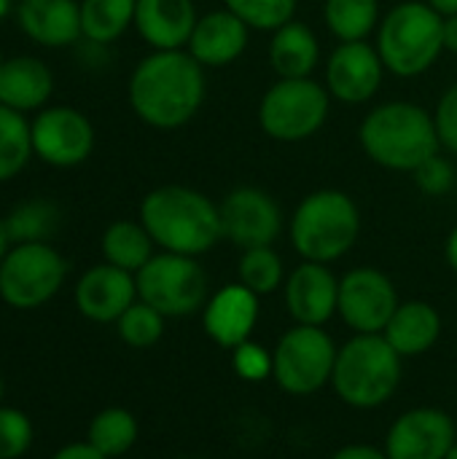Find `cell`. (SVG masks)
<instances>
[{"label":"cell","mask_w":457,"mask_h":459,"mask_svg":"<svg viewBox=\"0 0 457 459\" xmlns=\"http://www.w3.org/2000/svg\"><path fill=\"white\" fill-rule=\"evenodd\" d=\"M207 94L205 67L186 51H151L129 75V108L159 132L186 126Z\"/></svg>","instance_id":"6da1fadb"},{"label":"cell","mask_w":457,"mask_h":459,"mask_svg":"<svg viewBox=\"0 0 457 459\" xmlns=\"http://www.w3.org/2000/svg\"><path fill=\"white\" fill-rule=\"evenodd\" d=\"M140 223L156 247L191 258L210 253L224 239L218 204L191 186L170 183L148 191L140 202Z\"/></svg>","instance_id":"7a4b0ae2"},{"label":"cell","mask_w":457,"mask_h":459,"mask_svg":"<svg viewBox=\"0 0 457 459\" xmlns=\"http://www.w3.org/2000/svg\"><path fill=\"white\" fill-rule=\"evenodd\" d=\"M358 145L377 167L415 172L442 151L434 113L409 100H391L372 108L358 126Z\"/></svg>","instance_id":"3957f363"},{"label":"cell","mask_w":457,"mask_h":459,"mask_svg":"<svg viewBox=\"0 0 457 459\" xmlns=\"http://www.w3.org/2000/svg\"><path fill=\"white\" fill-rule=\"evenodd\" d=\"M404 374V358L382 333H356L337 350L331 387L337 398L358 411L385 406Z\"/></svg>","instance_id":"277c9868"},{"label":"cell","mask_w":457,"mask_h":459,"mask_svg":"<svg viewBox=\"0 0 457 459\" xmlns=\"http://www.w3.org/2000/svg\"><path fill=\"white\" fill-rule=\"evenodd\" d=\"M288 237L302 261L334 264L356 247L361 237V210L350 194L318 188L296 204L288 221Z\"/></svg>","instance_id":"5b68a950"},{"label":"cell","mask_w":457,"mask_h":459,"mask_svg":"<svg viewBox=\"0 0 457 459\" xmlns=\"http://www.w3.org/2000/svg\"><path fill=\"white\" fill-rule=\"evenodd\" d=\"M444 16L426 0H401L382 13L374 46L385 70L396 78H417L428 73L444 54Z\"/></svg>","instance_id":"8992f818"},{"label":"cell","mask_w":457,"mask_h":459,"mask_svg":"<svg viewBox=\"0 0 457 459\" xmlns=\"http://www.w3.org/2000/svg\"><path fill=\"white\" fill-rule=\"evenodd\" d=\"M331 113V94L315 78H277L259 102L261 132L277 143L315 137Z\"/></svg>","instance_id":"52a82bcc"},{"label":"cell","mask_w":457,"mask_h":459,"mask_svg":"<svg viewBox=\"0 0 457 459\" xmlns=\"http://www.w3.org/2000/svg\"><path fill=\"white\" fill-rule=\"evenodd\" d=\"M137 299L170 317H191L210 299V285L202 264L191 255L156 253L137 274Z\"/></svg>","instance_id":"ba28073f"},{"label":"cell","mask_w":457,"mask_h":459,"mask_svg":"<svg viewBox=\"0 0 457 459\" xmlns=\"http://www.w3.org/2000/svg\"><path fill=\"white\" fill-rule=\"evenodd\" d=\"M337 350L339 347L334 339L318 325L288 328L272 350L275 385L294 398L321 393L326 385H331Z\"/></svg>","instance_id":"9c48e42d"},{"label":"cell","mask_w":457,"mask_h":459,"mask_svg":"<svg viewBox=\"0 0 457 459\" xmlns=\"http://www.w3.org/2000/svg\"><path fill=\"white\" fill-rule=\"evenodd\" d=\"M67 277V261L48 242L11 245L0 261V299L11 309H38L48 304Z\"/></svg>","instance_id":"30bf717a"},{"label":"cell","mask_w":457,"mask_h":459,"mask_svg":"<svg viewBox=\"0 0 457 459\" xmlns=\"http://www.w3.org/2000/svg\"><path fill=\"white\" fill-rule=\"evenodd\" d=\"M399 304L393 280L377 266H356L339 280L337 315L353 333H382Z\"/></svg>","instance_id":"8fae6325"},{"label":"cell","mask_w":457,"mask_h":459,"mask_svg":"<svg viewBox=\"0 0 457 459\" xmlns=\"http://www.w3.org/2000/svg\"><path fill=\"white\" fill-rule=\"evenodd\" d=\"M218 210L224 239L242 250L269 247L283 234V210L264 188L237 186L221 199Z\"/></svg>","instance_id":"7c38bea8"},{"label":"cell","mask_w":457,"mask_h":459,"mask_svg":"<svg viewBox=\"0 0 457 459\" xmlns=\"http://www.w3.org/2000/svg\"><path fill=\"white\" fill-rule=\"evenodd\" d=\"M30 129L32 153L51 167H75L94 151L92 121L70 105L40 108L30 121Z\"/></svg>","instance_id":"4fadbf2b"},{"label":"cell","mask_w":457,"mask_h":459,"mask_svg":"<svg viewBox=\"0 0 457 459\" xmlns=\"http://www.w3.org/2000/svg\"><path fill=\"white\" fill-rule=\"evenodd\" d=\"M455 441V420L444 409L417 406L393 420L382 449L388 459H444Z\"/></svg>","instance_id":"5bb4252c"},{"label":"cell","mask_w":457,"mask_h":459,"mask_svg":"<svg viewBox=\"0 0 457 459\" xmlns=\"http://www.w3.org/2000/svg\"><path fill=\"white\" fill-rule=\"evenodd\" d=\"M385 62L369 40L339 43L326 59V89L345 105H366L385 81Z\"/></svg>","instance_id":"9a60e30c"},{"label":"cell","mask_w":457,"mask_h":459,"mask_svg":"<svg viewBox=\"0 0 457 459\" xmlns=\"http://www.w3.org/2000/svg\"><path fill=\"white\" fill-rule=\"evenodd\" d=\"M283 299L296 325L323 328L339 309V277L329 264L302 261L283 285Z\"/></svg>","instance_id":"2e32d148"},{"label":"cell","mask_w":457,"mask_h":459,"mask_svg":"<svg viewBox=\"0 0 457 459\" xmlns=\"http://www.w3.org/2000/svg\"><path fill=\"white\" fill-rule=\"evenodd\" d=\"M261 315V299L242 282L224 285L202 307V328L207 339L224 350H234L250 342Z\"/></svg>","instance_id":"e0dca14e"},{"label":"cell","mask_w":457,"mask_h":459,"mask_svg":"<svg viewBox=\"0 0 457 459\" xmlns=\"http://www.w3.org/2000/svg\"><path fill=\"white\" fill-rule=\"evenodd\" d=\"M137 301V282L132 272L113 264L86 269L75 285V307L92 323H116Z\"/></svg>","instance_id":"ac0fdd59"},{"label":"cell","mask_w":457,"mask_h":459,"mask_svg":"<svg viewBox=\"0 0 457 459\" xmlns=\"http://www.w3.org/2000/svg\"><path fill=\"white\" fill-rule=\"evenodd\" d=\"M248 43H250V27L224 5V8L207 11L197 19V27L189 38L186 51L205 70L207 67H229L245 54Z\"/></svg>","instance_id":"d6986e66"},{"label":"cell","mask_w":457,"mask_h":459,"mask_svg":"<svg viewBox=\"0 0 457 459\" xmlns=\"http://www.w3.org/2000/svg\"><path fill=\"white\" fill-rule=\"evenodd\" d=\"M16 19L22 32L46 48H65L83 40L78 0H19Z\"/></svg>","instance_id":"ffe728a7"},{"label":"cell","mask_w":457,"mask_h":459,"mask_svg":"<svg viewBox=\"0 0 457 459\" xmlns=\"http://www.w3.org/2000/svg\"><path fill=\"white\" fill-rule=\"evenodd\" d=\"M194 0H137L135 30L154 51L186 48L197 27Z\"/></svg>","instance_id":"44dd1931"},{"label":"cell","mask_w":457,"mask_h":459,"mask_svg":"<svg viewBox=\"0 0 457 459\" xmlns=\"http://www.w3.org/2000/svg\"><path fill=\"white\" fill-rule=\"evenodd\" d=\"M442 328L444 325H442L439 309L428 301L415 299V301L399 304L382 336L407 360V358H420L428 350H434L436 342L442 339Z\"/></svg>","instance_id":"7402d4cb"},{"label":"cell","mask_w":457,"mask_h":459,"mask_svg":"<svg viewBox=\"0 0 457 459\" xmlns=\"http://www.w3.org/2000/svg\"><path fill=\"white\" fill-rule=\"evenodd\" d=\"M54 91V73L38 56H11L0 67V105L19 113L40 110Z\"/></svg>","instance_id":"603a6c76"},{"label":"cell","mask_w":457,"mask_h":459,"mask_svg":"<svg viewBox=\"0 0 457 459\" xmlns=\"http://www.w3.org/2000/svg\"><path fill=\"white\" fill-rule=\"evenodd\" d=\"M269 65L277 78H312L321 65V40L310 24L294 19L272 32Z\"/></svg>","instance_id":"cb8c5ba5"},{"label":"cell","mask_w":457,"mask_h":459,"mask_svg":"<svg viewBox=\"0 0 457 459\" xmlns=\"http://www.w3.org/2000/svg\"><path fill=\"white\" fill-rule=\"evenodd\" d=\"M105 264H113L124 272L137 274L156 253L154 239L140 221H113L100 239Z\"/></svg>","instance_id":"d4e9b609"},{"label":"cell","mask_w":457,"mask_h":459,"mask_svg":"<svg viewBox=\"0 0 457 459\" xmlns=\"http://www.w3.org/2000/svg\"><path fill=\"white\" fill-rule=\"evenodd\" d=\"M323 19L339 43H353L369 40V35L377 32L382 11L380 0H326Z\"/></svg>","instance_id":"484cf974"},{"label":"cell","mask_w":457,"mask_h":459,"mask_svg":"<svg viewBox=\"0 0 457 459\" xmlns=\"http://www.w3.org/2000/svg\"><path fill=\"white\" fill-rule=\"evenodd\" d=\"M59 221H62L59 207L38 196L11 207V212L3 218V226L11 245H27V242H48L59 229Z\"/></svg>","instance_id":"4316f807"},{"label":"cell","mask_w":457,"mask_h":459,"mask_svg":"<svg viewBox=\"0 0 457 459\" xmlns=\"http://www.w3.org/2000/svg\"><path fill=\"white\" fill-rule=\"evenodd\" d=\"M137 436H140V425H137L135 414L121 406L97 411L86 430V441L108 459L127 455L137 444Z\"/></svg>","instance_id":"83f0119b"},{"label":"cell","mask_w":457,"mask_h":459,"mask_svg":"<svg viewBox=\"0 0 457 459\" xmlns=\"http://www.w3.org/2000/svg\"><path fill=\"white\" fill-rule=\"evenodd\" d=\"M81 3V30L86 40L113 43L135 24L137 0H78Z\"/></svg>","instance_id":"f1b7e54d"},{"label":"cell","mask_w":457,"mask_h":459,"mask_svg":"<svg viewBox=\"0 0 457 459\" xmlns=\"http://www.w3.org/2000/svg\"><path fill=\"white\" fill-rule=\"evenodd\" d=\"M32 156V129L24 113L0 105V183L13 180Z\"/></svg>","instance_id":"f546056e"},{"label":"cell","mask_w":457,"mask_h":459,"mask_svg":"<svg viewBox=\"0 0 457 459\" xmlns=\"http://www.w3.org/2000/svg\"><path fill=\"white\" fill-rule=\"evenodd\" d=\"M286 277L288 274H286L283 258L272 245L242 250V255L237 261V282H242L259 299L277 293L286 285Z\"/></svg>","instance_id":"4dcf8cb0"},{"label":"cell","mask_w":457,"mask_h":459,"mask_svg":"<svg viewBox=\"0 0 457 459\" xmlns=\"http://www.w3.org/2000/svg\"><path fill=\"white\" fill-rule=\"evenodd\" d=\"M164 323H167V317L162 312H156L151 304H145V301L137 299L116 320V331H119V339L127 347H132V350H148V347H154V344L162 342Z\"/></svg>","instance_id":"1f68e13d"},{"label":"cell","mask_w":457,"mask_h":459,"mask_svg":"<svg viewBox=\"0 0 457 459\" xmlns=\"http://www.w3.org/2000/svg\"><path fill=\"white\" fill-rule=\"evenodd\" d=\"M224 5L240 16L256 32H275L296 19L299 0H224Z\"/></svg>","instance_id":"d6a6232c"},{"label":"cell","mask_w":457,"mask_h":459,"mask_svg":"<svg viewBox=\"0 0 457 459\" xmlns=\"http://www.w3.org/2000/svg\"><path fill=\"white\" fill-rule=\"evenodd\" d=\"M35 428L19 409L0 406V459L24 457L32 446Z\"/></svg>","instance_id":"836d02e7"},{"label":"cell","mask_w":457,"mask_h":459,"mask_svg":"<svg viewBox=\"0 0 457 459\" xmlns=\"http://www.w3.org/2000/svg\"><path fill=\"white\" fill-rule=\"evenodd\" d=\"M232 368L242 382H250V385L267 382V379H272V371H275L272 350H267L264 344H256L250 339L232 350Z\"/></svg>","instance_id":"e575fe53"},{"label":"cell","mask_w":457,"mask_h":459,"mask_svg":"<svg viewBox=\"0 0 457 459\" xmlns=\"http://www.w3.org/2000/svg\"><path fill=\"white\" fill-rule=\"evenodd\" d=\"M412 178L426 196H447L455 186V167L447 156L434 153L412 172Z\"/></svg>","instance_id":"d590c367"},{"label":"cell","mask_w":457,"mask_h":459,"mask_svg":"<svg viewBox=\"0 0 457 459\" xmlns=\"http://www.w3.org/2000/svg\"><path fill=\"white\" fill-rule=\"evenodd\" d=\"M434 124H436L442 148L457 156V83L447 86L444 94L439 97L436 110H434Z\"/></svg>","instance_id":"8d00e7d4"},{"label":"cell","mask_w":457,"mask_h":459,"mask_svg":"<svg viewBox=\"0 0 457 459\" xmlns=\"http://www.w3.org/2000/svg\"><path fill=\"white\" fill-rule=\"evenodd\" d=\"M331 459H388L385 449L372 446V444H347L342 449H337Z\"/></svg>","instance_id":"74e56055"},{"label":"cell","mask_w":457,"mask_h":459,"mask_svg":"<svg viewBox=\"0 0 457 459\" xmlns=\"http://www.w3.org/2000/svg\"><path fill=\"white\" fill-rule=\"evenodd\" d=\"M51 459H108L105 455H100L89 441H75V444H67L62 446L59 452H54Z\"/></svg>","instance_id":"f35d334b"},{"label":"cell","mask_w":457,"mask_h":459,"mask_svg":"<svg viewBox=\"0 0 457 459\" xmlns=\"http://www.w3.org/2000/svg\"><path fill=\"white\" fill-rule=\"evenodd\" d=\"M442 35H444V51L457 54V13L455 16H444Z\"/></svg>","instance_id":"ab89813d"},{"label":"cell","mask_w":457,"mask_h":459,"mask_svg":"<svg viewBox=\"0 0 457 459\" xmlns=\"http://www.w3.org/2000/svg\"><path fill=\"white\" fill-rule=\"evenodd\" d=\"M444 261H447V266L457 274V226L447 234V242H444Z\"/></svg>","instance_id":"60d3db41"},{"label":"cell","mask_w":457,"mask_h":459,"mask_svg":"<svg viewBox=\"0 0 457 459\" xmlns=\"http://www.w3.org/2000/svg\"><path fill=\"white\" fill-rule=\"evenodd\" d=\"M434 11H439L442 16H455L457 13V0H426Z\"/></svg>","instance_id":"b9f144b4"},{"label":"cell","mask_w":457,"mask_h":459,"mask_svg":"<svg viewBox=\"0 0 457 459\" xmlns=\"http://www.w3.org/2000/svg\"><path fill=\"white\" fill-rule=\"evenodd\" d=\"M8 247H11V239H8L5 226H3V218H0V261H3V255L8 253Z\"/></svg>","instance_id":"7bdbcfd3"},{"label":"cell","mask_w":457,"mask_h":459,"mask_svg":"<svg viewBox=\"0 0 457 459\" xmlns=\"http://www.w3.org/2000/svg\"><path fill=\"white\" fill-rule=\"evenodd\" d=\"M8 11H11V0H0V19H5Z\"/></svg>","instance_id":"ee69618b"},{"label":"cell","mask_w":457,"mask_h":459,"mask_svg":"<svg viewBox=\"0 0 457 459\" xmlns=\"http://www.w3.org/2000/svg\"><path fill=\"white\" fill-rule=\"evenodd\" d=\"M444 459H457V441H455V446H453V449L447 452V457H444Z\"/></svg>","instance_id":"f6af8a7d"},{"label":"cell","mask_w":457,"mask_h":459,"mask_svg":"<svg viewBox=\"0 0 457 459\" xmlns=\"http://www.w3.org/2000/svg\"><path fill=\"white\" fill-rule=\"evenodd\" d=\"M3 390H5V385H3V377H0V401H3Z\"/></svg>","instance_id":"bcb514c9"},{"label":"cell","mask_w":457,"mask_h":459,"mask_svg":"<svg viewBox=\"0 0 457 459\" xmlns=\"http://www.w3.org/2000/svg\"><path fill=\"white\" fill-rule=\"evenodd\" d=\"M3 62H5V59H3V51H0V67H3Z\"/></svg>","instance_id":"7dc6e473"}]
</instances>
